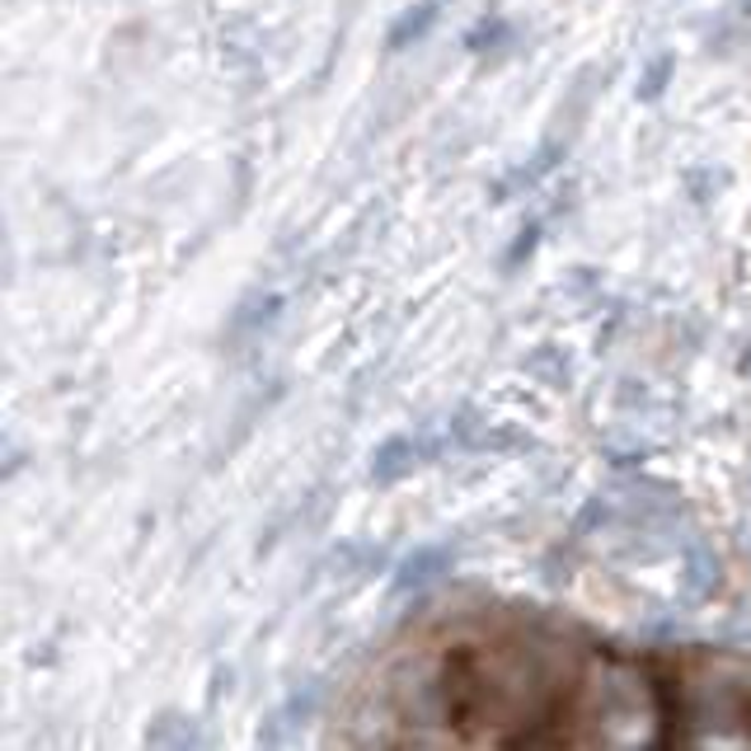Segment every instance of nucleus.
<instances>
[{"label":"nucleus","mask_w":751,"mask_h":751,"mask_svg":"<svg viewBox=\"0 0 751 751\" xmlns=\"http://www.w3.org/2000/svg\"><path fill=\"white\" fill-rule=\"evenodd\" d=\"M432 19H438V0H419V6H409V10L390 24L385 43H390V48H409V43H419V38L432 29Z\"/></svg>","instance_id":"f257e3e1"},{"label":"nucleus","mask_w":751,"mask_h":751,"mask_svg":"<svg viewBox=\"0 0 751 751\" xmlns=\"http://www.w3.org/2000/svg\"><path fill=\"white\" fill-rule=\"evenodd\" d=\"M404 446H409L404 438H394V442H385L381 451H375V461H371V474H375V480H381V484H390L394 474H404V470H409V456H400Z\"/></svg>","instance_id":"f03ea898"},{"label":"nucleus","mask_w":751,"mask_h":751,"mask_svg":"<svg viewBox=\"0 0 751 751\" xmlns=\"http://www.w3.org/2000/svg\"><path fill=\"white\" fill-rule=\"evenodd\" d=\"M667 71H671V56H658V66L648 71V85H644L639 94H644V99H654V94L662 90V75H667Z\"/></svg>","instance_id":"7ed1b4c3"}]
</instances>
